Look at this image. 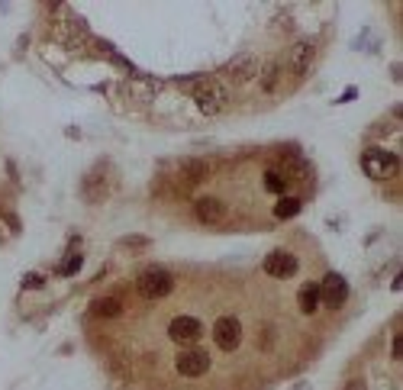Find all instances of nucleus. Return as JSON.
Wrapping results in <instances>:
<instances>
[{
    "label": "nucleus",
    "mask_w": 403,
    "mask_h": 390,
    "mask_svg": "<svg viewBox=\"0 0 403 390\" xmlns=\"http://www.w3.org/2000/svg\"><path fill=\"white\" fill-rule=\"evenodd\" d=\"M191 87V97L193 103L207 113V117H213V113H219V110L229 103V91L226 84L217 81V78H197L193 84H187Z\"/></svg>",
    "instance_id": "obj_1"
},
{
    "label": "nucleus",
    "mask_w": 403,
    "mask_h": 390,
    "mask_svg": "<svg viewBox=\"0 0 403 390\" xmlns=\"http://www.w3.org/2000/svg\"><path fill=\"white\" fill-rule=\"evenodd\" d=\"M135 291L145 300H161L175 291V277H171L165 268H145V271L135 277Z\"/></svg>",
    "instance_id": "obj_2"
},
{
    "label": "nucleus",
    "mask_w": 403,
    "mask_h": 390,
    "mask_svg": "<svg viewBox=\"0 0 403 390\" xmlns=\"http://www.w3.org/2000/svg\"><path fill=\"white\" fill-rule=\"evenodd\" d=\"M361 168H365L368 178L384 181V178H394L397 171H400V161H397V155H390V152H384V149H368L361 155Z\"/></svg>",
    "instance_id": "obj_3"
},
{
    "label": "nucleus",
    "mask_w": 403,
    "mask_h": 390,
    "mask_svg": "<svg viewBox=\"0 0 403 390\" xmlns=\"http://www.w3.org/2000/svg\"><path fill=\"white\" fill-rule=\"evenodd\" d=\"M213 342L223 352H235L242 345V323L235 316H219L217 326H213Z\"/></svg>",
    "instance_id": "obj_4"
},
{
    "label": "nucleus",
    "mask_w": 403,
    "mask_h": 390,
    "mask_svg": "<svg viewBox=\"0 0 403 390\" xmlns=\"http://www.w3.org/2000/svg\"><path fill=\"white\" fill-rule=\"evenodd\" d=\"M175 368L181 377H203V374L210 371V355L203 349H184L177 355Z\"/></svg>",
    "instance_id": "obj_5"
},
{
    "label": "nucleus",
    "mask_w": 403,
    "mask_h": 390,
    "mask_svg": "<svg viewBox=\"0 0 403 390\" xmlns=\"http://www.w3.org/2000/svg\"><path fill=\"white\" fill-rule=\"evenodd\" d=\"M349 297V284H345L342 274H326L323 284H319V303H326V307L339 310Z\"/></svg>",
    "instance_id": "obj_6"
},
{
    "label": "nucleus",
    "mask_w": 403,
    "mask_h": 390,
    "mask_svg": "<svg viewBox=\"0 0 403 390\" xmlns=\"http://www.w3.org/2000/svg\"><path fill=\"white\" fill-rule=\"evenodd\" d=\"M297 268H300V261H297L291 252H271L268 258H265V274H271V277H277V281H287V277H294Z\"/></svg>",
    "instance_id": "obj_7"
},
{
    "label": "nucleus",
    "mask_w": 403,
    "mask_h": 390,
    "mask_svg": "<svg viewBox=\"0 0 403 390\" xmlns=\"http://www.w3.org/2000/svg\"><path fill=\"white\" fill-rule=\"evenodd\" d=\"M168 335H171V342L191 345V342L200 339V319H197V316H175L168 323Z\"/></svg>",
    "instance_id": "obj_8"
},
{
    "label": "nucleus",
    "mask_w": 403,
    "mask_h": 390,
    "mask_svg": "<svg viewBox=\"0 0 403 390\" xmlns=\"http://www.w3.org/2000/svg\"><path fill=\"white\" fill-rule=\"evenodd\" d=\"M193 216H197L203 226H217L226 219V203L217 197H200L193 203Z\"/></svg>",
    "instance_id": "obj_9"
},
{
    "label": "nucleus",
    "mask_w": 403,
    "mask_h": 390,
    "mask_svg": "<svg viewBox=\"0 0 403 390\" xmlns=\"http://www.w3.org/2000/svg\"><path fill=\"white\" fill-rule=\"evenodd\" d=\"M313 59H316V45L313 42H297L294 49H291V59H287V65H291V71L294 75H307L313 65Z\"/></svg>",
    "instance_id": "obj_10"
},
{
    "label": "nucleus",
    "mask_w": 403,
    "mask_h": 390,
    "mask_svg": "<svg viewBox=\"0 0 403 390\" xmlns=\"http://www.w3.org/2000/svg\"><path fill=\"white\" fill-rule=\"evenodd\" d=\"M255 75H258V59H252V55H242V59H235L233 65H229V78H233L235 84L252 81Z\"/></svg>",
    "instance_id": "obj_11"
},
{
    "label": "nucleus",
    "mask_w": 403,
    "mask_h": 390,
    "mask_svg": "<svg viewBox=\"0 0 403 390\" xmlns=\"http://www.w3.org/2000/svg\"><path fill=\"white\" fill-rule=\"evenodd\" d=\"M91 313L101 316V319H117L119 313H123V300L119 297H101L91 303Z\"/></svg>",
    "instance_id": "obj_12"
},
{
    "label": "nucleus",
    "mask_w": 403,
    "mask_h": 390,
    "mask_svg": "<svg viewBox=\"0 0 403 390\" xmlns=\"http://www.w3.org/2000/svg\"><path fill=\"white\" fill-rule=\"evenodd\" d=\"M297 300H300V310H303L307 316L316 313V310H319V284H303V287H300V297H297Z\"/></svg>",
    "instance_id": "obj_13"
},
{
    "label": "nucleus",
    "mask_w": 403,
    "mask_h": 390,
    "mask_svg": "<svg viewBox=\"0 0 403 390\" xmlns=\"http://www.w3.org/2000/svg\"><path fill=\"white\" fill-rule=\"evenodd\" d=\"M300 213V200L297 197H281L277 200V207H274V216L277 219H291V216Z\"/></svg>",
    "instance_id": "obj_14"
},
{
    "label": "nucleus",
    "mask_w": 403,
    "mask_h": 390,
    "mask_svg": "<svg viewBox=\"0 0 403 390\" xmlns=\"http://www.w3.org/2000/svg\"><path fill=\"white\" fill-rule=\"evenodd\" d=\"M261 184H265V191H268V194H284V191H287L284 175H277V171H265Z\"/></svg>",
    "instance_id": "obj_15"
},
{
    "label": "nucleus",
    "mask_w": 403,
    "mask_h": 390,
    "mask_svg": "<svg viewBox=\"0 0 403 390\" xmlns=\"http://www.w3.org/2000/svg\"><path fill=\"white\" fill-rule=\"evenodd\" d=\"M207 178V165L203 161H187L184 165V181L187 184H200Z\"/></svg>",
    "instance_id": "obj_16"
},
{
    "label": "nucleus",
    "mask_w": 403,
    "mask_h": 390,
    "mask_svg": "<svg viewBox=\"0 0 403 390\" xmlns=\"http://www.w3.org/2000/svg\"><path fill=\"white\" fill-rule=\"evenodd\" d=\"M261 87H265V91H274L277 87V65H271L268 71L261 75Z\"/></svg>",
    "instance_id": "obj_17"
},
{
    "label": "nucleus",
    "mask_w": 403,
    "mask_h": 390,
    "mask_svg": "<svg viewBox=\"0 0 403 390\" xmlns=\"http://www.w3.org/2000/svg\"><path fill=\"white\" fill-rule=\"evenodd\" d=\"M78 268H81V255H71V261H65V265L59 268V274H75Z\"/></svg>",
    "instance_id": "obj_18"
},
{
    "label": "nucleus",
    "mask_w": 403,
    "mask_h": 390,
    "mask_svg": "<svg viewBox=\"0 0 403 390\" xmlns=\"http://www.w3.org/2000/svg\"><path fill=\"white\" fill-rule=\"evenodd\" d=\"M23 287H29V291H33V287H43V277H39V274H29L23 281Z\"/></svg>",
    "instance_id": "obj_19"
},
{
    "label": "nucleus",
    "mask_w": 403,
    "mask_h": 390,
    "mask_svg": "<svg viewBox=\"0 0 403 390\" xmlns=\"http://www.w3.org/2000/svg\"><path fill=\"white\" fill-rule=\"evenodd\" d=\"M271 345V329H261V349H268Z\"/></svg>",
    "instance_id": "obj_20"
},
{
    "label": "nucleus",
    "mask_w": 403,
    "mask_h": 390,
    "mask_svg": "<svg viewBox=\"0 0 403 390\" xmlns=\"http://www.w3.org/2000/svg\"><path fill=\"white\" fill-rule=\"evenodd\" d=\"M345 390H365V384H361V381H352V384H349V387H345Z\"/></svg>",
    "instance_id": "obj_21"
}]
</instances>
